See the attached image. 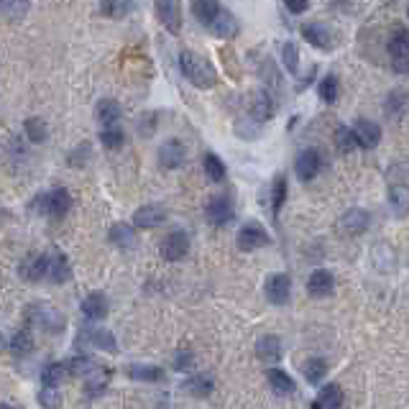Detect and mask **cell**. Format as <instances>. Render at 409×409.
Masks as SVG:
<instances>
[{
    "mask_svg": "<svg viewBox=\"0 0 409 409\" xmlns=\"http://www.w3.org/2000/svg\"><path fill=\"white\" fill-rule=\"evenodd\" d=\"M302 36L315 49H322V52L333 49V31L327 29L325 23H305L302 26Z\"/></svg>",
    "mask_w": 409,
    "mask_h": 409,
    "instance_id": "7c38bea8",
    "label": "cell"
},
{
    "mask_svg": "<svg viewBox=\"0 0 409 409\" xmlns=\"http://www.w3.org/2000/svg\"><path fill=\"white\" fill-rule=\"evenodd\" d=\"M29 10V0H0V13L10 21H21Z\"/></svg>",
    "mask_w": 409,
    "mask_h": 409,
    "instance_id": "60d3db41",
    "label": "cell"
},
{
    "mask_svg": "<svg viewBox=\"0 0 409 409\" xmlns=\"http://www.w3.org/2000/svg\"><path fill=\"white\" fill-rule=\"evenodd\" d=\"M41 205H44V213L49 217H64L72 210V194L64 189V187H57V189H52L49 194H44L41 197Z\"/></svg>",
    "mask_w": 409,
    "mask_h": 409,
    "instance_id": "52a82bcc",
    "label": "cell"
},
{
    "mask_svg": "<svg viewBox=\"0 0 409 409\" xmlns=\"http://www.w3.org/2000/svg\"><path fill=\"white\" fill-rule=\"evenodd\" d=\"M266 381H268V387H271V392L279 396H289V394H294V389H297L294 379H292L287 371H282V368H268Z\"/></svg>",
    "mask_w": 409,
    "mask_h": 409,
    "instance_id": "44dd1931",
    "label": "cell"
},
{
    "mask_svg": "<svg viewBox=\"0 0 409 409\" xmlns=\"http://www.w3.org/2000/svg\"><path fill=\"white\" fill-rule=\"evenodd\" d=\"M157 8V18L169 34L182 31V0H154Z\"/></svg>",
    "mask_w": 409,
    "mask_h": 409,
    "instance_id": "5b68a950",
    "label": "cell"
},
{
    "mask_svg": "<svg viewBox=\"0 0 409 409\" xmlns=\"http://www.w3.org/2000/svg\"><path fill=\"white\" fill-rule=\"evenodd\" d=\"M26 317H29V322L46 330V333H62L64 330V315L49 305H31L26 310Z\"/></svg>",
    "mask_w": 409,
    "mask_h": 409,
    "instance_id": "7a4b0ae2",
    "label": "cell"
},
{
    "mask_svg": "<svg viewBox=\"0 0 409 409\" xmlns=\"http://www.w3.org/2000/svg\"><path fill=\"white\" fill-rule=\"evenodd\" d=\"M223 10V6H220V0H192V13L194 18L208 29L210 23L215 21V15Z\"/></svg>",
    "mask_w": 409,
    "mask_h": 409,
    "instance_id": "cb8c5ba5",
    "label": "cell"
},
{
    "mask_svg": "<svg viewBox=\"0 0 409 409\" xmlns=\"http://www.w3.org/2000/svg\"><path fill=\"white\" fill-rule=\"evenodd\" d=\"M387 49L394 59H409V29H394L387 41Z\"/></svg>",
    "mask_w": 409,
    "mask_h": 409,
    "instance_id": "d4e9b609",
    "label": "cell"
},
{
    "mask_svg": "<svg viewBox=\"0 0 409 409\" xmlns=\"http://www.w3.org/2000/svg\"><path fill=\"white\" fill-rule=\"evenodd\" d=\"M67 376H69V368H67V364H49L41 371V381H44V387H59V384H64L67 381Z\"/></svg>",
    "mask_w": 409,
    "mask_h": 409,
    "instance_id": "d6a6232c",
    "label": "cell"
},
{
    "mask_svg": "<svg viewBox=\"0 0 409 409\" xmlns=\"http://www.w3.org/2000/svg\"><path fill=\"white\" fill-rule=\"evenodd\" d=\"M108 241H110L113 245L123 248V251H131V248H136V245H138L136 228H134V225H128V223L110 225V231H108Z\"/></svg>",
    "mask_w": 409,
    "mask_h": 409,
    "instance_id": "e0dca14e",
    "label": "cell"
},
{
    "mask_svg": "<svg viewBox=\"0 0 409 409\" xmlns=\"http://www.w3.org/2000/svg\"><path fill=\"white\" fill-rule=\"evenodd\" d=\"M236 215V210H233V200L228 194H215V197H210L208 208H205V217H208L210 225H228Z\"/></svg>",
    "mask_w": 409,
    "mask_h": 409,
    "instance_id": "277c9868",
    "label": "cell"
},
{
    "mask_svg": "<svg viewBox=\"0 0 409 409\" xmlns=\"http://www.w3.org/2000/svg\"><path fill=\"white\" fill-rule=\"evenodd\" d=\"M294 171H297V177L302 182H313L317 177V171H320V154L315 149H305L294 162Z\"/></svg>",
    "mask_w": 409,
    "mask_h": 409,
    "instance_id": "2e32d148",
    "label": "cell"
},
{
    "mask_svg": "<svg viewBox=\"0 0 409 409\" xmlns=\"http://www.w3.org/2000/svg\"><path fill=\"white\" fill-rule=\"evenodd\" d=\"M284 6H287V10H289V13H305L307 10V6H310V3H307V0H284Z\"/></svg>",
    "mask_w": 409,
    "mask_h": 409,
    "instance_id": "681fc988",
    "label": "cell"
},
{
    "mask_svg": "<svg viewBox=\"0 0 409 409\" xmlns=\"http://www.w3.org/2000/svg\"><path fill=\"white\" fill-rule=\"evenodd\" d=\"M97 120L103 123V126H118V118L123 115L120 110V103L118 100H113V97H105L97 103V110H95Z\"/></svg>",
    "mask_w": 409,
    "mask_h": 409,
    "instance_id": "4316f807",
    "label": "cell"
},
{
    "mask_svg": "<svg viewBox=\"0 0 409 409\" xmlns=\"http://www.w3.org/2000/svg\"><path fill=\"white\" fill-rule=\"evenodd\" d=\"M82 315L87 320H105L108 317V297L103 292H89L87 297L82 299Z\"/></svg>",
    "mask_w": 409,
    "mask_h": 409,
    "instance_id": "ffe728a7",
    "label": "cell"
},
{
    "mask_svg": "<svg viewBox=\"0 0 409 409\" xmlns=\"http://www.w3.org/2000/svg\"><path fill=\"white\" fill-rule=\"evenodd\" d=\"M89 343L100 350H108V353H118V343H115V335L110 330H103V327H97V330H89L87 333Z\"/></svg>",
    "mask_w": 409,
    "mask_h": 409,
    "instance_id": "1f68e13d",
    "label": "cell"
},
{
    "mask_svg": "<svg viewBox=\"0 0 409 409\" xmlns=\"http://www.w3.org/2000/svg\"><path fill=\"white\" fill-rule=\"evenodd\" d=\"M8 348L13 350L15 356H26V353H31V350H34V335H31V330H18V333L8 340Z\"/></svg>",
    "mask_w": 409,
    "mask_h": 409,
    "instance_id": "d590c367",
    "label": "cell"
},
{
    "mask_svg": "<svg viewBox=\"0 0 409 409\" xmlns=\"http://www.w3.org/2000/svg\"><path fill=\"white\" fill-rule=\"evenodd\" d=\"M256 356L264 361V364H276L282 358V340L276 335H264L259 343H256Z\"/></svg>",
    "mask_w": 409,
    "mask_h": 409,
    "instance_id": "7402d4cb",
    "label": "cell"
},
{
    "mask_svg": "<svg viewBox=\"0 0 409 409\" xmlns=\"http://www.w3.org/2000/svg\"><path fill=\"white\" fill-rule=\"evenodd\" d=\"M134 10V0H105L103 3V15L108 18H123Z\"/></svg>",
    "mask_w": 409,
    "mask_h": 409,
    "instance_id": "ee69618b",
    "label": "cell"
},
{
    "mask_svg": "<svg viewBox=\"0 0 409 409\" xmlns=\"http://www.w3.org/2000/svg\"><path fill=\"white\" fill-rule=\"evenodd\" d=\"M202 166H205V174H208L210 182H223L225 179V164L217 154H205Z\"/></svg>",
    "mask_w": 409,
    "mask_h": 409,
    "instance_id": "8d00e7d4",
    "label": "cell"
},
{
    "mask_svg": "<svg viewBox=\"0 0 409 409\" xmlns=\"http://www.w3.org/2000/svg\"><path fill=\"white\" fill-rule=\"evenodd\" d=\"M159 251L166 261H182L189 253V236L185 231H171L169 236H164Z\"/></svg>",
    "mask_w": 409,
    "mask_h": 409,
    "instance_id": "8992f818",
    "label": "cell"
},
{
    "mask_svg": "<svg viewBox=\"0 0 409 409\" xmlns=\"http://www.w3.org/2000/svg\"><path fill=\"white\" fill-rule=\"evenodd\" d=\"M236 243H238L241 251L251 253V251H259V248H264V245L271 243V236H268V231L264 228V225L245 223L243 228L238 231V238H236Z\"/></svg>",
    "mask_w": 409,
    "mask_h": 409,
    "instance_id": "3957f363",
    "label": "cell"
},
{
    "mask_svg": "<svg viewBox=\"0 0 409 409\" xmlns=\"http://www.w3.org/2000/svg\"><path fill=\"white\" fill-rule=\"evenodd\" d=\"M282 64L287 67L289 75H299V49L292 41L282 44Z\"/></svg>",
    "mask_w": 409,
    "mask_h": 409,
    "instance_id": "b9f144b4",
    "label": "cell"
},
{
    "mask_svg": "<svg viewBox=\"0 0 409 409\" xmlns=\"http://www.w3.org/2000/svg\"><path fill=\"white\" fill-rule=\"evenodd\" d=\"M0 409H13L10 404H0Z\"/></svg>",
    "mask_w": 409,
    "mask_h": 409,
    "instance_id": "f907efd6",
    "label": "cell"
},
{
    "mask_svg": "<svg viewBox=\"0 0 409 409\" xmlns=\"http://www.w3.org/2000/svg\"><path fill=\"white\" fill-rule=\"evenodd\" d=\"M38 404L44 409H59L62 407V396L54 387H44L38 392Z\"/></svg>",
    "mask_w": 409,
    "mask_h": 409,
    "instance_id": "bcb514c9",
    "label": "cell"
},
{
    "mask_svg": "<svg viewBox=\"0 0 409 409\" xmlns=\"http://www.w3.org/2000/svg\"><path fill=\"white\" fill-rule=\"evenodd\" d=\"M187 159V149L185 143L179 141V138H169V141L162 143V149H159V166L166 171L171 169H179Z\"/></svg>",
    "mask_w": 409,
    "mask_h": 409,
    "instance_id": "ba28073f",
    "label": "cell"
},
{
    "mask_svg": "<svg viewBox=\"0 0 409 409\" xmlns=\"http://www.w3.org/2000/svg\"><path fill=\"white\" fill-rule=\"evenodd\" d=\"M100 143L110 151L123 149V143H126V131L120 126H105L103 131H100Z\"/></svg>",
    "mask_w": 409,
    "mask_h": 409,
    "instance_id": "4dcf8cb0",
    "label": "cell"
},
{
    "mask_svg": "<svg viewBox=\"0 0 409 409\" xmlns=\"http://www.w3.org/2000/svg\"><path fill=\"white\" fill-rule=\"evenodd\" d=\"M213 379L210 376H205V373H200V376H189V379L182 384V389H185L189 396H197V399H205V396L213 394Z\"/></svg>",
    "mask_w": 409,
    "mask_h": 409,
    "instance_id": "f1b7e54d",
    "label": "cell"
},
{
    "mask_svg": "<svg viewBox=\"0 0 409 409\" xmlns=\"http://www.w3.org/2000/svg\"><path fill=\"white\" fill-rule=\"evenodd\" d=\"M128 376L134 381H141V384H157V381H164V368L146 364H131L128 366Z\"/></svg>",
    "mask_w": 409,
    "mask_h": 409,
    "instance_id": "484cf974",
    "label": "cell"
},
{
    "mask_svg": "<svg viewBox=\"0 0 409 409\" xmlns=\"http://www.w3.org/2000/svg\"><path fill=\"white\" fill-rule=\"evenodd\" d=\"M389 185H404L409 187V162H396L387 171Z\"/></svg>",
    "mask_w": 409,
    "mask_h": 409,
    "instance_id": "f6af8a7d",
    "label": "cell"
},
{
    "mask_svg": "<svg viewBox=\"0 0 409 409\" xmlns=\"http://www.w3.org/2000/svg\"><path fill=\"white\" fill-rule=\"evenodd\" d=\"M338 92H340V85H338V77L335 75H325L317 82V95L325 103H335L338 100Z\"/></svg>",
    "mask_w": 409,
    "mask_h": 409,
    "instance_id": "f35d334b",
    "label": "cell"
},
{
    "mask_svg": "<svg viewBox=\"0 0 409 409\" xmlns=\"http://www.w3.org/2000/svg\"><path fill=\"white\" fill-rule=\"evenodd\" d=\"M340 231L345 236H361V233L368 231V225H371V213L368 210H361V208H350L343 213L340 217Z\"/></svg>",
    "mask_w": 409,
    "mask_h": 409,
    "instance_id": "9c48e42d",
    "label": "cell"
},
{
    "mask_svg": "<svg viewBox=\"0 0 409 409\" xmlns=\"http://www.w3.org/2000/svg\"><path fill=\"white\" fill-rule=\"evenodd\" d=\"M208 31L217 38H233L238 34V18H236L231 10H225L223 8V10L215 15V21L208 26Z\"/></svg>",
    "mask_w": 409,
    "mask_h": 409,
    "instance_id": "ac0fdd59",
    "label": "cell"
},
{
    "mask_svg": "<svg viewBox=\"0 0 409 409\" xmlns=\"http://www.w3.org/2000/svg\"><path fill=\"white\" fill-rule=\"evenodd\" d=\"M179 69L197 89H210L217 85V69L202 54L182 52L179 54Z\"/></svg>",
    "mask_w": 409,
    "mask_h": 409,
    "instance_id": "6da1fadb",
    "label": "cell"
},
{
    "mask_svg": "<svg viewBox=\"0 0 409 409\" xmlns=\"http://www.w3.org/2000/svg\"><path fill=\"white\" fill-rule=\"evenodd\" d=\"M23 131H26V138H29L31 143H44L46 136H49V131H46V123L41 118H26V123H23Z\"/></svg>",
    "mask_w": 409,
    "mask_h": 409,
    "instance_id": "74e56055",
    "label": "cell"
},
{
    "mask_svg": "<svg viewBox=\"0 0 409 409\" xmlns=\"http://www.w3.org/2000/svg\"><path fill=\"white\" fill-rule=\"evenodd\" d=\"M49 259H52V256H46V253L29 256V259L18 266V274H21L26 282H41V279H46V274H49Z\"/></svg>",
    "mask_w": 409,
    "mask_h": 409,
    "instance_id": "4fadbf2b",
    "label": "cell"
},
{
    "mask_svg": "<svg viewBox=\"0 0 409 409\" xmlns=\"http://www.w3.org/2000/svg\"><path fill=\"white\" fill-rule=\"evenodd\" d=\"M407 15H409V10H407Z\"/></svg>",
    "mask_w": 409,
    "mask_h": 409,
    "instance_id": "816d5d0a",
    "label": "cell"
},
{
    "mask_svg": "<svg viewBox=\"0 0 409 409\" xmlns=\"http://www.w3.org/2000/svg\"><path fill=\"white\" fill-rule=\"evenodd\" d=\"M49 279L54 284H64L69 282V276H72V268H69V261L64 253H54L52 259H49Z\"/></svg>",
    "mask_w": 409,
    "mask_h": 409,
    "instance_id": "83f0119b",
    "label": "cell"
},
{
    "mask_svg": "<svg viewBox=\"0 0 409 409\" xmlns=\"http://www.w3.org/2000/svg\"><path fill=\"white\" fill-rule=\"evenodd\" d=\"M343 404V392L338 384H327V387H322L320 396L315 399L313 409H340Z\"/></svg>",
    "mask_w": 409,
    "mask_h": 409,
    "instance_id": "f546056e",
    "label": "cell"
},
{
    "mask_svg": "<svg viewBox=\"0 0 409 409\" xmlns=\"http://www.w3.org/2000/svg\"><path fill=\"white\" fill-rule=\"evenodd\" d=\"M284 200H287V177L279 174V177L274 179V185H271V213H274V215H279Z\"/></svg>",
    "mask_w": 409,
    "mask_h": 409,
    "instance_id": "7bdbcfd3",
    "label": "cell"
},
{
    "mask_svg": "<svg viewBox=\"0 0 409 409\" xmlns=\"http://www.w3.org/2000/svg\"><path fill=\"white\" fill-rule=\"evenodd\" d=\"M85 157L89 159V143H80L75 154L69 157V164H75V166H82V164H85Z\"/></svg>",
    "mask_w": 409,
    "mask_h": 409,
    "instance_id": "c3c4849f",
    "label": "cell"
},
{
    "mask_svg": "<svg viewBox=\"0 0 409 409\" xmlns=\"http://www.w3.org/2000/svg\"><path fill=\"white\" fill-rule=\"evenodd\" d=\"M164 220H166V210L162 205H143L134 213V228H141V231L159 228Z\"/></svg>",
    "mask_w": 409,
    "mask_h": 409,
    "instance_id": "9a60e30c",
    "label": "cell"
},
{
    "mask_svg": "<svg viewBox=\"0 0 409 409\" xmlns=\"http://www.w3.org/2000/svg\"><path fill=\"white\" fill-rule=\"evenodd\" d=\"M248 113H251L253 120H268L274 115V100L266 89H256L251 95V103H248Z\"/></svg>",
    "mask_w": 409,
    "mask_h": 409,
    "instance_id": "d6986e66",
    "label": "cell"
},
{
    "mask_svg": "<svg viewBox=\"0 0 409 409\" xmlns=\"http://www.w3.org/2000/svg\"><path fill=\"white\" fill-rule=\"evenodd\" d=\"M302 373H305V379L310 381L313 387H317V384L327 376V364L322 358H307L305 366H302Z\"/></svg>",
    "mask_w": 409,
    "mask_h": 409,
    "instance_id": "836d02e7",
    "label": "cell"
},
{
    "mask_svg": "<svg viewBox=\"0 0 409 409\" xmlns=\"http://www.w3.org/2000/svg\"><path fill=\"white\" fill-rule=\"evenodd\" d=\"M307 292H310V297H330L335 292V276L333 271H327V268H317V271H313L310 274V279H307Z\"/></svg>",
    "mask_w": 409,
    "mask_h": 409,
    "instance_id": "5bb4252c",
    "label": "cell"
},
{
    "mask_svg": "<svg viewBox=\"0 0 409 409\" xmlns=\"http://www.w3.org/2000/svg\"><path fill=\"white\" fill-rule=\"evenodd\" d=\"M192 366H194L192 350H177V353H174V368H177V371H189Z\"/></svg>",
    "mask_w": 409,
    "mask_h": 409,
    "instance_id": "7dc6e473",
    "label": "cell"
},
{
    "mask_svg": "<svg viewBox=\"0 0 409 409\" xmlns=\"http://www.w3.org/2000/svg\"><path fill=\"white\" fill-rule=\"evenodd\" d=\"M67 368H69V373H72V376L87 381L89 376H92V373L100 368V366H97L95 361H92V358H87V356H77V358H72V361H69Z\"/></svg>",
    "mask_w": 409,
    "mask_h": 409,
    "instance_id": "e575fe53",
    "label": "cell"
},
{
    "mask_svg": "<svg viewBox=\"0 0 409 409\" xmlns=\"http://www.w3.org/2000/svg\"><path fill=\"white\" fill-rule=\"evenodd\" d=\"M353 136H356V143L361 149L371 151L381 143V126L368 118H358L353 126Z\"/></svg>",
    "mask_w": 409,
    "mask_h": 409,
    "instance_id": "30bf717a",
    "label": "cell"
},
{
    "mask_svg": "<svg viewBox=\"0 0 409 409\" xmlns=\"http://www.w3.org/2000/svg\"><path fill=\"white\" fill-rule=\"evenodd\" d=\"M264 292H266V299L271 305H287L292 294V279L287 274H271L266 279Z\"/></svg>",
    "mask_w": 409,
    "mask_h": 409,
    "instance_id": "8fae6325",
    "label": "cell"
},
{
    "mask_svg": "<svg viewBox=\"0 0 409 409\" xmlns=\"http://www.w3.org/2000/svg\"><path fill=\"white\" fill-rule=\"evenodd\" d=\"M389 208H392L396 217L409 215V187L389 185Z\"/></svg>",
    "mask_w": 409,
    "mask_h": 409,
    "instance_id": "603a6c76",
    "label": "cell"
},
{
    "mask_svg": "<svg viewBox=\"0 0 409 409\" xmlns=\"http://www.w3.org/2000/svg\"><path fill=\"white\" fill-rule=\"evenodd\" d=\"M335 146H338V151H343V154H350L353 149H358L356 136H353V128L350 126H338L335 128Z\"/></svg>",
    "mask_w": 409,
    "mask_h": 409,
    "instance_id": "ab89813d",
    "label": "cell"
}]
</instances>
